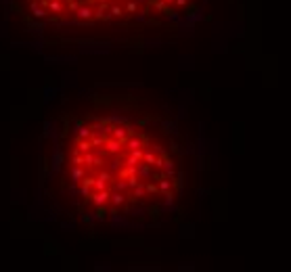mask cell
Wrapping results in <instances>:
<instances>
[{
	"label": "cell",
	"mask_w": 291,
	"mask_h": 272,
	"mask_svg": "<svg viewBox=\"0 0 291 272\" xmlns=\"http://www.w3.org/2000/svg\"><path fill=\"white\" fill-rule=\"evenodd\" d=\"M71 193L101 214H132L168 199L174 161L166 146L126 117H94L76 128L65 153Z\"/></svg>",
	"instance_id": "obj_1"
},
{
	"label": "cell",
	"mask_w": 291,
	"mask_h": 272,
	"mask_svg": "<svg viewBox=\"0 0 291 272\" xmlns=\"http://www.w3.org/2000/svg\"><path fill=\"white\" fill-rule=\"evenodd\" d=\"M28 8L46 21H115L130 19L149 11V4L155 2L163 8L170 0H25Z\"/></svg>",
	"instance_id": "obj_2"
}]
</instances>
